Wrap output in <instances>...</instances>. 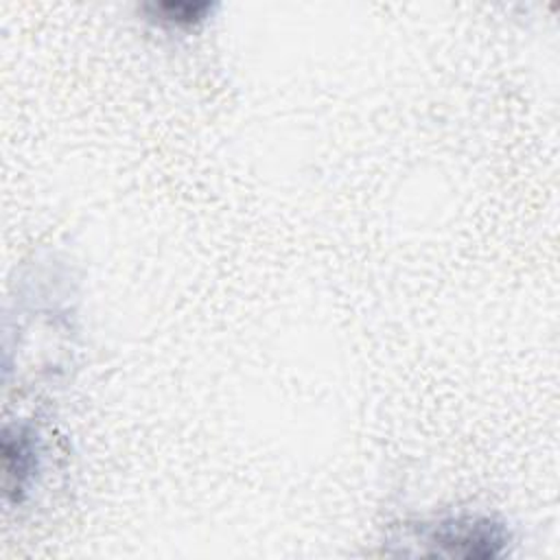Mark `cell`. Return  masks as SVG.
Here are the masks:
<instances>
[{"label":"cell","mask_w":560,"mask_h":560,"mask_svg":"<svg viewBox=\"0 0 560 560\" xmlns=\"http://www.w3.org/2000/svg\"><path fill=\"white\" fill-rule=\"evenodd\" d=\"M2 455H4V475H7V494L15 501L22 499L26 492L28 481L33 479V470L37 468V446L33 442V433L26 429H4L2 440Z\"/></svg>","instance_id":"cell-2"},{"label":"cell","mask_w":560,"mask_h":560,"mask_svg":"<svg viewBox=\"0 0 560 560\" xmlns=\"http://www.w3.org/2000/svg\"><path fill=\"white\" fill-rule=\"evenodd\" d=\"M427 542L438 545L448 556L492 558L508 542L503 525L483 516H457L435 523L427 532Z\"/></svg>","instance_id":"cell-1"},{"label":"cell","mask_w":560,"mask_h":560,"mask_svg":"<svg viewBox=\"0 0 560 560\" xmlns=\"http://www.w3.org/2000/svg\"><path fill=\"white\" fill-rule=\"evenodd\" d=\"M214 4L210 2H188V0H166V2H149L142 7V11L160 22V24H168V26H192L201 20L208 18V13H212Z\"/></svg>","instance_id":"cell-3"}]
</instances>
